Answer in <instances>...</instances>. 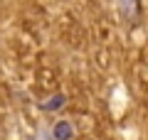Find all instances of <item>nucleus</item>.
Instances as JSON below:
<instances>
[{
  "instance_id": "1",
  "label": "nucleus",
  "mask_w": 148,
  "mask_h": 140,
  "mask_svg": "<svg viewBox=\"0 0 148 140\" xmlns=\"http://www.w3.org/2000/svg\"><path fill=\"white\" fill-rule=\"evenodd\" d=\"M72 138H74V128L69 120L54 123V140H72Z\"/></svg>"
},
{
  "instance_id": "2",
  "label": "nucleus",
  "mask_w": 148,
  "mask_h": 140,
  "mask_svg": "<svg viewBox=\"0 0 148 140\" xmlns=\"http://www.w3.org/2000/svg\"><path fill=\"white\" fill-rule=\"evenodd\" d=\"M64 103H67V99H64V93H54L52 99H47V101L42 103V108L52 113V111H59V108H62Z\"/></svg>"
}]
</instances>
